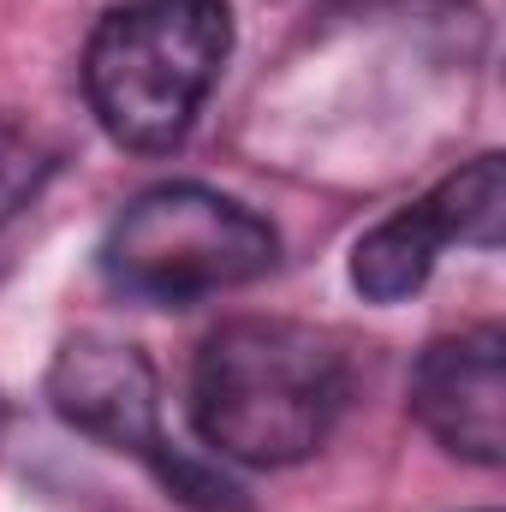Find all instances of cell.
Segmentation results:
<instances>
[{
	"label": "cell",
	"instance_id": "1",
	"mask_svg": "<svg viewBox=\"0 0 506 512\" xmlns=\"http://www.w3.org/2000/svg\"><path fill=\"white\" fill-rule=\"evenodd\" d=\"M346 393V352L328 334L245 316L203 340L191 370V423L209 453L251 471H280L334 435Z\"/></svg>",
	"mask_w": 506,
	"mask_h": 512
},
{
	"label": "cell",
	"instance_id": "2",
	"mask_svg": "<svg viewBox=\"0 0 506 512\" xmlns=\"http://www.w3.org/2000/svg\"><path fill=\"white\" fill-rule=\"evenodd\" d=\"M233 54L227 0H131L114 6L84 48V96L120 149L161 155L185 143L197 108Z\"/></svg>",
	"mask_w": 506,
	"mask_h": 512
},
{
	"label": "cell",
	"instance_id": "3",
	"mask_svg": "<svg viewBox=\"0 0 506 512\" xmlns=\"http://www.w3.org/2000/svg\"><path fill=\"white\" fill-rule=\"evenodd\" d=\"M274 227L209 185H155L131 197L102 239V274L143 304H197L274 268Z\"/></svg>",
	"mask_w": 506,
	"mask_h": 512
},
{
	"label": "cell",
	"instance_id": "4",
	"mask_svg": "<svg viewBox=\"0 0 506 512\" xmlns=\"http://www.w3.org/2000/svg\"><path fill=\"white\" fill-rule=\"evenodd\" d=\"M48 399H54L66 429H78V435H90V441H102L114 453L143 459L173 501H185L197 512H245V495L221 471H209L191 453L167 447V435H161V382H155V370H149V358L137 346L114 340V334L66 340L54 352V364H48Z\"/></svg>",
	"mask_w": 506,
	"mask_h": 512
},
{
	"label": "cell",
	"instance_id": "5",
	"mask_svg": "<svg viewBox=\"0 0 506 512\" xmlns=\"http://www.w3.org/2000/svg\"><path fill=\"white\" fill-rule=\"evenodd\" d=\"M501 233H506V161L501 155H477L471 167L447 173L429 197L393 209L387 221H376L358 239L352 286L370 304H399L435 274V256L447 245L495 251Z\"/></svg>",
	"mask_w": 506,
	"mask_h": 512
},
{
	"label": "cell",
	"instance_id": "6",
	"mask_svg": "<svg viewBox=\"0 0 506 512\" xmlns=\"http://www.w3.org/2000/svg\"><path fill=\"white\" fill-rule=\"evenodd\" d=\"M411 417L483 471L506 459V334L465 328L435 340L411 370Z\"/></svg>",
	"mask_w": 506,
	"mask_h": 512
}]
</instances>
